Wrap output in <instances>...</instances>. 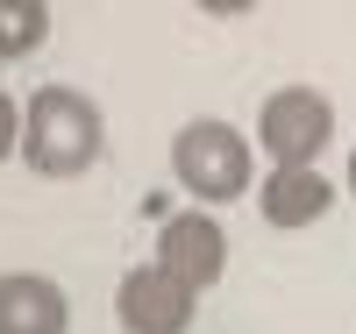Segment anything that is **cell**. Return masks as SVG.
Instances as JSON below:
<instances>
[{
	"instance_id": "obj_1",
	"label": "cell",
	"mask_w": 356,
	"mask_h": 334,
	"mask_svg": "<svg viewBox=\"0 0 356 334\" xmlns=\"http://www.w3.org/2000/svg\"><path fill=\"white\" fill-rule=\"evenodd\" d=\"M107 149V121L79 85H36L22 107V157L36 178H79Z\"/></svg>"
},
{
	"instance_id": "obj_2",
	"label": "cell",
	"mask_w": 356,
	"mask_h": 334,
	"mask_svg": "<svg viewBox=\"0 0 356 334\" xmlns=\"http://www.w3.org/2000/svg\"><path fill=\"white\" fill-rule=\"evenodd\" d=\"M171 171H178V185H186L200 206H228V199H243L257 185V157H250V142L228 128V121L214 114H200L178 128L171 142Z\"/></svg>"
},
{
	"instance_id": "obj_3",
	"label": "cell",
	"mask_w": 356,
	"mask_h": 334,
	"mask_svg": "<svg viewBox=\"0 0 356 334\" xmlns=\"http://www.w3.org/2000/svg\"><path fill=\"white\" fill-rule=\"evenodd\" d=\"M257 142L271 149V164H321L335 142V107L314 85H278L257 114Z\"/></svg>"
},
{
	"instance_id": "obj_4",
	"label": "cell",
	"mask_w": 356,
	"mask_h": 334,
	"mask_svg": "<svg viewBox=\"0 0 356 334\" xmlns=\"http://www.w3.org/2000/svg\"><path fill=\"white\" fill-rule=\"evenodd\" d=\"M200 313V292L178 278V270H164L157 256L136 263L122 285H114V320H122L129 334H186Z\"/></svg>"
},
{
	"instance_id": "obj_5",
	"label": "cell",
	"mask_w": 356,
	"mask_h": 334,
	"mask_svg": "<svg viewBox=\"0 0 356 334\" xmlns=\"http://www.w3.org/2000/svg\"><path fill=\"white\" fill-rule=\"evenodd\" d=\"M157 263L178 270L193 292L221 285V270H228V235H221V221H214V214H171V221L157 228Z\"/></svg>"
},
{
	"instance_id": "obj_6",
	"label": "cell",
	"mask_w": 356,
	"mask_h": 334,
	"mask_svg": "<svg viewBox=\"0 0 356 334\" xmlns=\"http://www.w3.org/2000/svg\"><path fill=\"white\" fill-rule=\"evenodd\" d=\"M257 206L271 228H314L335 206V178H321L314 164H271V178L257 185Z\"/></svg>"
},
{
	"instance_id": "obj_7",
	"label": "cell",
	"mask_w": 356,
	"mask_h": 334,
	"mask_svg": "<svg viewBox=\"0 0 356 334\" xmlns=\"http://www.w3.org/2000/svg\"><path fill=\"white\" fill-rule=\"evenodd\" d=\"M65 327H72L65 285L36 278V270H8L0 278V334H65Z\"/></svg>"
},
{
	"instance_id": "obj_8",
	"label": "cell",
	"mask_w": 356,
	"mask_h": 334,
	"mask_svg": "<svg viewBox=\"0 0 356 334\" xmlns=\"http://www.w3.org/2000/svg\"><path fill=\"white\" fill-rule=\"evenodd\" d=\"M50 36V0H0V65L29 57Z\"/></svg>"
},
{
	"instance_id": "obj_9",
	"label": "cell",
	"mask_w": 356,
	"mask_h": 334,
	"mask_svg": "<svg viewBox=\"0 0 356 334\" xmlns=\"http://www.w3.org/2000/svg\"><path fill=\"white\" fill-rule=\"evenodd\" d=\"M15 149H22V107H15L8 93H0V164H8Z\"/></svg>"
},
{
	"instance_id": "obj_10",
	"label": "cell",
	"mask_w": 356,
	"mask_h": 334,
	"mask_svg": "<svg viewBox=\"0 0 356 334\" xmlns=\"http://www.w3.org/2000/svg\"><path fill=\"white\" fill-rule=\"evenodd\" d=\"M200 8H207V15H250L257 0H200Z\"/></svg>"
},
{
	"instance_id": "obj_11",
	"label": "cell",
	"mask_w": 356,
	"mask_h": 334,
	"mask_svg": "<svg viewBox=\"0 0 356 334\" xmlns=\"http://www.w3.org/2000/svg\"><path fill=\"white\" fill-rule=\"evenodd\" d=\"M349 199H356V149H349Z\"/></svg>"
}]
</instances>
